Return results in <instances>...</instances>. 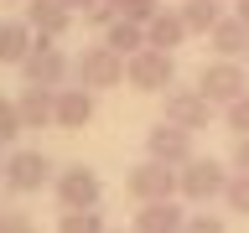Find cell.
I'll use <instances>...</instances> for the list:
<instances>
[{
	"label": "cell",
	"instance_id": "7",
	"mask_svg": "<svg viewBox=\"0 0 249 233\" xmlns=\"http://www.w3.org/2000/svg\"><path fill=\"white\" fill-rule=\"evenodd\" d=\"M73 73H78V88H89V93L120 88V83H124V57L99 42V47H83V52L73 57Z\"/></svg>",
	"mask_w": 249,
	"mask_h": 233
},
{
	"label": "cell",
	"instance_id": "6",
	"mask_svg": "<svg viewBox=\"0 0 249 233\" xmlns=\"http://www.w3.org/2000/svg\"><path fill=\"white\" fill-rule=\"evenodd\" d=\"M233 182V171L218 161V155H197L192 166H182V202H192V207H208L213 197H223Z\"/></svg>",
	"mask_w": 249,
	"mask_h": 233
},
{
	"label": "cell",
	"instance_id": "12",
	"mask_svg": "<svg viewBox=\"0 0 249 233\" xmlns=\"http://www.w3.org/2000/svg\"><path fill=\"white\" fill-rule=\"evenodd\" d=\"M187 207L182 202H145L135 213V233H182L187 228Z\"/></svg>",
	"mask_w": 249,
	"mask_h": 233
},
{
	"label": "cell",
	"instance_id": "26",
	"mask_svg": "<svg viewBox=\"0 0 249 233\" xmlns=\"http://www.w3.org/2000/svg\"><path fill=\"white\" fill-rule=\"evenodd\" d=\"M0 233H36V223L26 213H0Z\"/></svg>",
	"mask_w": 249,
	"mask_h": 233
},
{
	"label": "cell",
	"instance_id": "1",
	"mask_svg": "<svg viewBox=\"0 0 249 233\" xmlns=\"http://www.w3.org/2000/svg\"><path fill=\"white\" fill-rule=\"evenodd\" d=\"M52 192H57V207H62V213H99L104 182H99V171H93V166L73 161V166H62V171H57Z\"/></svg>",
	"mask_w": 249,
	"mask_h": 233
},
{
	"label": "cell",
	"instance_id": "8",
	"mask_svg": "<svg viewBox=\"0 0 249 233\" xmlns=\"http://www.w3.org/2000/svg\"><path fill=\"white\" fill-rule=\"evenodd\" d=\"M57 182V166L47 161V150H11L5 155V186L31 197V192H42V186Z\"/></svg>",
	"mask_w": 249,
	"mask_h": 233
},
{
	"label": "cell",
	"instance_id": "24",
	"mask_svg": "<svg viewBox=\"0 0 249 233\" xmlns=\"http://www.w3.org/2000/svg\"><path fill=\"white\" fill-rule=\"evenodd\" d=\"M182 233H229V223H223V213H192Z\"/></svg>",
	"mask_w": 249,
	"mask_h": 233
},
{
	"label": "cell",
	"instance_id": "19",
	"mask_svg": "<svg viewBox=\"0 0 249 233\" xmlns=\"http://www.w3.org/2000/svg\"><path fill=\"white\" fill-rule=\"evenodd\" d=\"M104 47H109V52H120V57L130 62L135 52H145V26H130V21H114V26L104 31Z\"/></svg>",
	"mask_w": 249,
	"mask_h": 233
},
{
	"label": "cell",
	"instance_id": "10",
	"mask_svg": "<svg viewBox=\"0 0 249 233\" xmlns=\"http://www.w3.org/2000/svg\"><path fill=\"white\" fill-rule=\"evenodd\" d=\"M161 119L187 130V135H197V130H208V119H213V104L197 93V83H192V88H171V93H161Z\"/></svg>",
	"mask_w": 249,
	"mask_h": 233
},
{
	"label": "cell",
	"instance_id": "29",
	"mask_svg": "<svg viewBox=\"0 0 249 233\" xmlns=\"http://www.w3.org/2000/svg\"><path fill=\"white\" fill-rule=\"evenodd\" d=\"M233 16H239V21L249 26V0H239V5H233Z\"/></svg>",
	"mask_w": 249,
	"mask_h": 233
},
{
	"label": "cell",
	"instance_id": "3",
	"mask_svg": "<svg viewBox=\"0 0 249 233\" xmlns=\"http://www.w3.org/2000/svg\"><path fill=\"white\" fill-rule=\"evenodd\" d=\"M197 93L208 99L213 109H233L239 99H249V73H244V62H208L197 73Z\"/></svg>",
	"mask_w": 249,
	"mask_h": 233
},
{
	"label": "cell",
	"instance_id": "17",
	"mask_svg": "<svg viewBox=\"0 0 249 233\" xmlns=\"http://www.w3.org/2000/svg\"><path fill=\"white\" fill-rule=\"evenodd\" d=\"M213 42V52H218V62H239L249 52V26L239 21V16H229V21H218V31L208 36Z\"/></svg>",
	"mask_w": 249,
	"mask_h": 233
},
{
	"label": "cell",
	"instance_id": "20",
	"mask_svg": "<svg viewBox=\"0 0 249 233\" xmlns=\"http://www.w3.org/2000/svg\"><path fill=\"white\" fill-rule=\"evenodd\" d=\"M161 11H166L161 0H120V21H130V26H151Z\"/></svg>",
	"mask_w": 249,
	"mask_h": 233
},
{
	"label": "cell",
	"instance_id": "32",
	"mask_svg": "<svg viewBox=\"0 0 249 233\" xmlns=\"http://www.w3.org/2000/svg\"><path fill=\"white\" fill-rule=\"evenodd\" d=\"M244 62H249V52H244Z\"/></svg>",
	"mask_w": 249,
	"mask_h": 233
},
{
	"label": "cell",
	"instance_id": "13",
	"mask_svg": "<svg viewBox=\"0 0 249 233\" xmlns=\"http://www.w3.org/2000/svg\"><path fill=\"white\" fill-rule=\"evenodd\" d=\"M177 11H182V21H187V31H192V36H213L218 21H229V16H233L223 0H182Z\"/></svg>",
	"mask_w": 249,
	"mask_h": 233
},
{
	"label": "cell",
	"instance_id": "33",
	"mask_svg": "<svg viewBox=\"0 0 249 233\" xmlns=\"http://www.w3.org/2000/svg\"><path fill=\"white\" fill-rule=\"evenodd\" d=\"M233 5H239V0H233Z\"/></svg>",
	"mask_w": 249,
	"mask_h": 233
},
{
	"label": "cell",
	"instance_id": "31",
	"mask_svg": "<svg viewBox=\"0 0 249 233\" xmlns=\"http://www.w3.org/2000/svg\"><path fill=\"white\" fill-rule=\"evenodd\" d=\"M21 5H31V0H21Z\"/></svg>",
	"mask_w": 249,
	"mask_h": 233
},
{
	"label": "cell",
	"instance_id": "14",
	"mask_svg": "<svg viewBox=\"0 0 249 233\" xmlns=\"http://www.w3.org/2000/svg\"><path fill=\"white\" fill-rule=\"evenodd\" d=\"M187 36H192V31H187V21H182V11H161L151 21V26H145V47H156V52H177V47L187 42Z\"/></svg>",
	"mask_w": 249,
	"mask_h": 233
},
{
	"label": "cell",
	"instance_id": "9",
	"mask_svg": "<svg viewBox=\"0 0 249 233\" xmlns=\"http://www.w3.org/2000/svg\"><path fill=\"white\" fill-rule=\"evenodd\" d=\"M145 155H151V161H161V166H171V171H182V166H192V161H197V145H192V135H187V130H177V124H166V119H156L151 130H145Z\"/></svg>",
	"mask_w": 249,
	"mask_h": 233
},
{
	"label": "cell",
	"instance_id": "5",
	"mask_svg": "<svg viewBox=\"0 0 249 233\" xmlns=\"http://www.w3.org/2000/svg\"><path fill=\"white\" fill-rule=\"evenodd\" d=\"M124 83L135 93H171L177 88V57L145 47V52H135V57L124 62Z\"/></svg>",
	"mask_w": 249,
	"mask_h": 233
},
{
	"label": "cell",
	"instance_id": "11",
	"mask_svg": "<svg viewBox=\"0 0 249 233\" xmlns=\"http://www.w3.org/2000/svg\"><path fill=\"white\" fill-rule=\"evenodd\" d=\"M21 21L36 31V42H57L62 31L73 26V11L62 0H31V5H21Z\"/></svg>",
	"mask_w": 249,
	"mask_h": 233
},
{
	"label": "cell",
	"instance_id": "21",
	"mask_svg": "<svg viewBox=\"0 0 249 233\" xmlns=\"http://www.w3.org/2000/svg\"><path fill=\"white\" fill-rule=\"evenodd\" d=\"M57 233H109V228H104V213H62Z\"/></svg>",
	"mask_w": 249,
	"mask_h": 233
},
{
	"label": "cell",
	"instance_id": "27",
	"mask_svg": "<svg viewBox=\"0 0 249 233\" xmlns=\"http://www.w3.org/2000/svg\"><path fill=\"white\" fill-rule=\"evenodd\" d=\"M229 166L239 171V176H249V135L233 140V150H229Z\"/></svg>",
	"mask_w": 249,
	"mask_h": 233
},
{
	"label": "cell",
	"instance_id": "15",
	"mask_svg": "<svg viewBox=\"0 0 249 233\" xmlns=\"http://www.w3.org/2000/svg\"><path fill=\"white\" fill-rule=\"evenodd\" d=\"M16 109H21V124H26V130L57 124V93H47V88H21Z\"/></svg>",
	"mask_w": 249,
	"mask_h": 233
},
{
	"label": "cell",
	"instance_id": "18",
	"mask_svg": "<svg viewBox=\"0 0 249 233\" xmlns=\"http://www.w3.org/2000/svg\"><path fill=\"white\" fill-rule=\"evenodd\" d=\"M93 119V93L89 88H62L57 93V130H83Z\"/></svg>",
	"mask_w": 249,
	"mask_h": 233
},
{
	"label": "cell",
	"instance_id": "25",
	"mask_svg": "<svg viewBox=\"0 0 249 233\" xmlns=\"http://www.w3.org/2000/svg\"><path fill=\"white\" fill-rule=\"evenodd\" d=\"M223 124L233 130V140H239V135H249V99H239L233 109H223Z\"/></svg>",
	"mask_w": 249,
	"mask_h": 233
},
{
	"label": "cell",
	"instance_id": "23",
	"mask_svg": "<svg viewBox=\"0 0 249 233\" xmlns=\"http://www.w3.org/2000/svg\"><path fill=\"white\" fill-rule=\"evenodd\" d=\"M223 207H229V213H239V217H249V176H239V171H233L229 192H223Z\"/></svg>",
	"mask_w": 249,
	"mask_h": 233
},
{
	"label": "cell",
	"instance_id": "30",
	"mask_svg": "<svg viewBox=\"0 0 249 233\" xmlns=\"http://www.w3.org/2000/svg\"><path fill=\"white\" fill-rule=\"evenodd\" d=\"M0 182H5V161H0Z\"/></svg>",
	"mask_w": 249,
	"mask_h": 233
},
{
	"label": "cell",
	"instance_id": "2",
	"mask_svg": "<svg viewBox=\"0 0 249 233\" xmlns=\"http://www.w3.org/2000/svg\"><path fill=\"white\" fill-rule=\"evenodd\" d=\"M124 186H130V197L145 207V202H177L182 197V171H171V166H161V161H135L130 166V176H124Z\"/></svg>",
	"mask_w": 249,
	"mask_h": 233
},
{
	"label": "cell",
	"instance_id": "16",
	"mask_svg": "<svg viewBox=\"0 0 249 233\" xmlns=\"http://www.w3.org/2000/svg\"><path fill=\"white\" fill-rule=\"evenodd\" d=\"M31 47H36V31H31L26 21H0V62L21 67V62L31 57Z\"/></svg>",
	"mask_w": 249,
	"mask_h": 233
},
{
	"label": "cell",
	"instance_id": "28",
	"mask_svg": "<svg viewBox=\"0 0 249 233\" xmlns=\"http://www.w3.org/2000/svg\"><path fill=\"white\" fill-rule=\"evenodd\" d=\"M62 5H68V11H73V16H89L93 5H99V0H62Z\"/></svg>",
	"mask_w": 249,
	"mask_h": 233
},
{
	"label": "cell",
	"instance_id": "4",
	"mask_svg": "<svg viewBox=\"0 0 249 233\" xmlns=\"http://www.w3.org/2000/svg\"><path fill=\"white\" fill-rule=\"evenodd\" d=\"M21 78H26V88H47V93H62L68 88V78H73V57L52 42H36L31 47V57L21 62Z\"/></svg>",
	"mask_w": 249,
	"mask_h": 233
},
{
	"label": "cell",
	"instance_id": "22",
	"mask_svg": "<svg viewBox=\"0 0 249 233\" xmlns=\"http://www.w3.org/2000/svg\"><path fill=\"white\" fill-rule=\"evenodd\" d=\"M26 124H21V109H16V99H0V145H16V135H21Z\"/></svg>",
	"mask_w": 249,
	"mask_h": 233
}]
</instances>
